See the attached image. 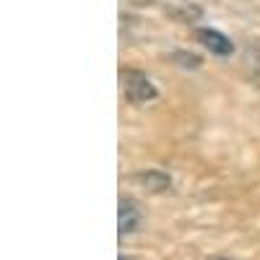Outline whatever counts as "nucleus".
<instances>
[{
    "mask_svg": "<svg viewBox=\"0 0 260 260\" xmlns=\"http://www.w3.org/2000/svg\"><path fill=\"white\" fill-rule=\"evenodd\" d=\"M122 91L130 102H151L156 99V86L151 83V78L146 73H138V71H122Z\"/></svg>",
    "mask_w": 260,
    "mask_h": 260,
    "instance_id": "nucleus-1",
    "label": "nucleus"
},
{
    "mask_svg": "<svg viewBox=\"0 0 260 260\" xmlns=\"http://www.w3.org/2000/svg\"><path fill=\"white\" fill-rule=\"evenodd\" d=\"M117 226H120V234H133L141 226V208H138L136 201H130V198H122L120 201Z\"/></svg>",
    "mask_w": 260,
    "mask_h": 260,
    "instance_id": "nucleus-3",
    "label": "nucleus"
},
{
    "mask_svg": "<svg viewBox=\"0 0 260 260\" xmlns=\"http://www.w3.org/2000/svg\"><path fill=\"white\" fill-rule=\"evenodd\" d=\"M133 180H136V182H143L151 192H161V190H167L169 182H172L164 172H154V169H151V172H141V175H136Z\"/></svg>",
    "mask_w": 260,
    "mask_h": 260,
    "instance_id": "nucleus-4",
    "label": "nucleus"
},
{
    "mask_svg": "<svg viewBox=\"0 0 260 260\" xmlns=\"http://www.w3.org/2000/svg\"><path fill=\"white\" fill-rule=\"evenodd\" d=\"M195 39H198L208 52L219 55V57H226V55L234 52V45L229 42V37L221 34V31H216V29H198L195 31Z\"/></svg>",
    "mask_w": 260,
    "mask_h": 260,
    "instance_id": "nucleus-2",
    "label": "nucleus"
},
{
    "mask_svg": "<svg viewBox=\"0 0 260 260\" xmlns=\"http://www.w3.org/2000/svg\"><path fill=\"white\" fill-rule=\"evenodd\" d=\"M216 260H226V257H216Z\"/></svg>",
    "mask_w": 260,
    "mask_h": 260,
    "instance_id": "nucleus-5",
    "label": "nucleus"
}]
</instances>
